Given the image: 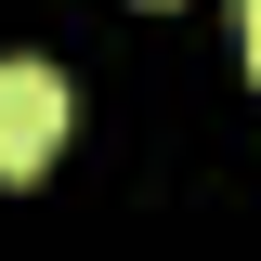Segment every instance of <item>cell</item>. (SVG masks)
<instances>
[{
  "label": "cell",
  "instance_id": "6da1fadb",
  "mask_svg": "<svg viewBox=\"0 0 261 261\" xmlns=\"http://www.w3.org/2000/svg\"><path fill=\"white\" fill-rule=\"evenodd\" d=\"M65 118H79L65 65L0 53V183H39V170H53V144H65Z\"/></svg>",
  "mask_w": 261,
  "mask_h": 261
},
{
  "label": "cell",
  "instance_id": "7a4b0ae2",
  "mask_svg": "<svg viewBox=\"0 0 261 261\" xmlns=\"http://www.w3.org/2000/svg\"><path fill=\"white\" fill-rule=\"evenodd\" d=\"M235 65L261 79V0H235Z\"/></svg>",
  "mask_w": 261,
  "mask_h": 261
}]
</instances>
